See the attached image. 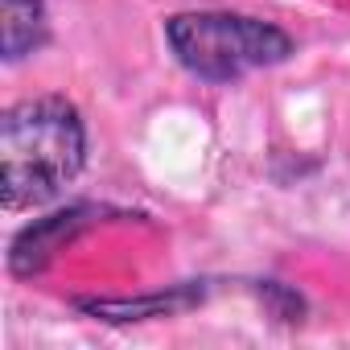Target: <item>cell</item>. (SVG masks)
Returning <instances> with one entry per match:
<instances>
[{
  "mask_svg": "<svg viewBox=\"0 0 350 350\" xmlns=\"http://www.w3.org/2000/svg\"><path fill=\"white\" fill-rule=\"evenodd\" d=\"M87 165V124L66 95L21 99L0 120V202L29 211L58 198Z\"/></svg>",
  "mask_w": 350,
  "mask_h": 350,
  "instance_id": "obj_1",
  "label": "cell"
},
{
  "mask_svg": "<svg viewBox=\"0 0 350 350\" xmlns=\"http://www.w3.org/2000/svg\"><path fill=\"white\" fill-rule=\"evenodd\" d=\"M165 42L173 58L202 83H235L252 70H268L293 58V38L260 17L194 9L165 17Z\"/></svg>",
  "mask_w": 350,
  "mask_h": 350,
  "instance_id": "obj_2",
  "label": "cell"
},
{
  "mask_svg": "<svg viewBox=\"0 0 350 350\" xmlns=\"http://www.w3.org/2000/svg\"><path fill=\"white\" fill-rule=\"evenodd\" d=\"M99 215H103V211H95V206H66V211H54V215H46V219L21 227V235H17L13 247H9V272H13V276H38V272H42L83 227H91Z\"/></svg>",
  "mask_w": 350,
  "mask_h": 350,
  "instance_id": "obj_3",
  "label": "cell"
},
{
  "mask_svg": "<svg viewBox=\"0 0 350 350\" xmlns=\"http://www.w3.org/2000/svg\"><path fill=\"white\" fill-rule=\"evenodd\" d=\"M0 50L5 62H21L50 42L46 0H0Z\"/></svg>",
  "mask_w": 350,
  "mask_h": 350,
  "instance_id": "obj_4",
  "label": "cell"
},
{
  "mask_svg": "<svg viewBox=\"0 0 350 350\" xmlns=\"http://www.w3.org/2000/svg\"><path fill=\"white\" fill-rule=\"evenodd\" d=\"M198 301H202L198 288L178 284L173 293H157V297H144V301H79V305L95 317H107V321H140V317H161V313H182Z\"/></svg>",
  "mask_w": 350,
  "mask_h": 350,
  "instance_id": "obj_5",
  "label": "cell"
}]
</instances>
